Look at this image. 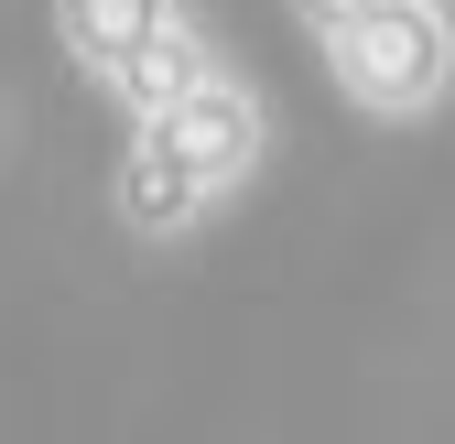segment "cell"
<instances>
[{
    "mask_svg": "<svg viewBox=\"0 0 455 444\" xmlns=\"http://www.w3.org/2000/svg\"><path fill=\"white\" fill-rule=\"evenodd\" d=\"M152 131H163V152L185 163V185H196V195H217V185H239V174H250V152H260V108L206 66L174 108H152Z\"/></svg>",
    "mask_w": 455,
    "mask_h": 444,
    "instance_id": "7a4b0ae2",
    "label": "cell"
},
{
    "mask_svg": "<svg viewBox=\"0 0 455 444\" xmlns=\"http://www.w3.org/2000/svg\"><path fill=\"white\" fill-rule=\"evenodd\" d=\"M54 22H66V44H76V66H98L108 87H120L141 54L174 33V0H54Z\"/></svg>",
    "mask_w": 455,
    "mask_h": 444,
    "instance_id": "3957f363",
    "label": "cell"
},
{
    "mask_svg": "<svg viewBox=\"0 0 455 444\" xmlns=\"http://www.w3.org/2000/svg\"><path fill=\"white\" fill-rule=\"evenodd\" d=\"M325 54H336V87H347L358 108H379V120H412V108H434V87H444L434 0H379V12H358L347 33H325Z\"/></svg>",
    "mask_w": 455,
    "mask_h": 444,
    "instance_id": "6da1fadb",
    "label": "cell"
},
{
    "mask_svg": "<svg viewBox=\"0 0 455 444\" xmlns=\"http://www.w3.org/2000/svg\"><path fill=\"white\" fill-rule=\"evenodd\" d=\"M293 12H304V22H315V33H347V22H358V12H379V0H293Z\"/></svg>",
    "mask_w": 455,
    "mask_h": 444,
    "instance_id": "277c9868",
    "label": "cell"
}]
</instances>
